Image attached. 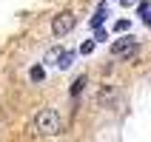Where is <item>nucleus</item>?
Returning a JSON list of instances; mask_svg holds the SVG:
<instances>
[{
  "mask_svg": "<svg viewBox=\"0 0 151 142\" xmlns=\"http://www.w3.org/2000/svg\"><path fill=\"white\" fill-rule=\"evenodd\" d=\"M74 26H77V17L71 9H63V11H57L51 17V34L54 37H66L68 31H74Z\"/></svg>",
  "mask_w": 151,
  "mask_h": 142,
  "instance_id": "2",
  "label": "nucleus"
},
{
  "mask_svg": "<svg viewBox=\"0 0 151 142\" xmlns=\"http://www.w3.org/2000/svg\"><path fill=\"white\" fill-rule=\"evenodd\" d=\"M137 49H140V43H137L131 34H126V37H120V40L111 46V54L120 57V60H131V57L137 54Z\"/></svg>",
  "mask_w": 151,
  "mask_h": 142,
  "instance_id": "3",
  "label": "nucleus"
},
{
  "mask_svg": "<svg viewBox=\"0 0 151 142\" xmlns=\"http://www.w3.org/2000/svg\"><path fill=\"white\" fill-rule=\"evenodd\" d=\"M34 128L43 136H57L63 131V119H60V114L54 108H40L37 117H34Z\"/></svg>",
  "mask_w": 151,
  "mask_h": 142,
  "instance_id": "1",
  "label": "nucleus"
},
{
  "mask_svg": "<svg viewBox=\"0 0 151 142\" xmlns=\"http://www.w3.org/2000/svg\"><path fill=\"white\" fill-rule=\"evenodd\" d=\"M137 14L143 17L145 23H148V29H151V3H137Z\"/></svg>",
  "mask_w": 151,
  "mask_h": 142,
  "instance_id": "5",
  "label": "nucleus"
},
{
  "mask_svg": "<svg viewBox=\"0 0 151 142\" xmlns=\"http://www.w3.org/2000/svg\"><path fill=\"white\" fill-rule=\"evenodd\" d=\"M80 51H83V54H91L94 51V40H86L83 46H80Z\"/></svg>",
  "mask_w": 151,
  "mask_h": 142,
  "instance_id": "10",
  "label": "nucleus"
},
{
  "mask_svg": "<svg viewBox=\"0 0 151 142\" xmlns=\"http://www.w3.org/2000/svg\"><path fill=\"white\" fill-rule=\"evenodd\" d=\"M128 29H131V20H117V23H114V31H128Z\"/></svg>",
  "mask_w": 151,
  "mask_h": 142,
  "instance_id": "7",
  "label": "nucleus"
},
{
  "mask_svg": "<svg viewBox=\"0 0 151 142\" xmlns=\"http://www.w3.org/2000/svg\"><path fill=\"white\" fill-rule=\"evenodd\" d=\"M103 17H106V9H103V6H100V9H97V14H94V17H91V26H94V29H97V26H100V23H103Z\"/></svg>",
  "mask_w": 151,
  "mask_h": 142,
  "instance_id": "8",
  "label": "nucleus"
},
{
  "mask_svg": "<svg viewBox=\"0 0 151 142\" xmlns=\"http://www.w3.org/2000/svg\"><path fill=\"white\" fill-rule=\"evenodd\" d=\"M86 83H88V77H86V74H80V77L74 80V83H71L68 94H71V97H80V91H83V85H86Z\"/></svg>",
  "mask_w": 151,
  "mask_h": 142,
  "instance_id": "4",
  "label": "nucleus"
},
{
  "mask_svg": "<svg viewBox=\"0 0 151 142\" xmlns=\"http://www.w3.org/2000/svg\"><path fill=\"white\" fill-rule=\"evenodd\" d=\"M32 80H34V83H43V68H40V66L32 68Z\"/></svg>",
  "mask_w": 151,
  "mask_h": 142,
  "instance_id": "9",
  "label": "nucleus"
},
{
  "mask_svg": "<svg viewBox=\"0 0 151 142\" xmlns=\"http://www.w3.org/2000/svg\"><path fill=\"white\" fill-rule=\"evenodd\" d=\"M123 6H137V0H120Z\"/></svg>",
  "mask_w": 151,
  "mask_h": 142,
  "instance_id": "11",
  "label": "nucleus"
},
{
  "mask_svg": "<svg viewBox=\"0 0 151 142\" xmlns=\"http://www.w3.org/2000/svg\"><path fill=\"white\" fill-rule=\"evenodd\" d=\"M71 60H74V51H63V54L57 57V66L60 68H68V66H71Z\"/></svg>",
  "mask_w": 151,
  "mask_h": 142,
  "instance_id": "6",
  "label": "nucleus"
}]
</instances>
